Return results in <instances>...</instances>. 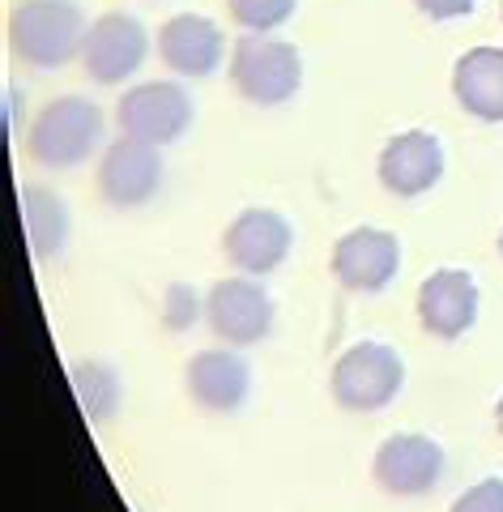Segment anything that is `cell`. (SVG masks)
<instances>
[{
	"instance_id": "cell-1",
	"label": "cell",
	"mask_w": 503,
	"mask_h": 512,
	"mask_svg": "<svg viewBox=\"0 0 503 512\" xmlns=\"http://www.w3.org/2000/svg\"><path fill=\"white\" fill-rule=\"evenodd\" d=\"M86 30L73 0H26L9 18V43L35 69H60L86 47Z\"/></svg>"
},
{
	"instance_id": "cell-2",
	"label": "cell",
	"mask_w": 503,
	"mask_h": 512,
	"mask_svg": "<svg viewBox=\"0 0 503 512\" xmlns=\"http://www.w3.org/2000/svg\"><path fill=\"white\" fill-rule=\"evenodd\" d=\"M103 141V111L90 99H56L47 103L30 124V154L43 167H77L99 150Z\"/></svg>"
},
{
	"instance_id": "cell-3",
	"label": "cell",
	"mask_w": 503,
	"mask_h": 512,
	"mask_svg": "<svg viewBox=\"0 0 503 512\" xmlns=\"http://www.w3.org/2000/svg\"><path fill=\"white\" fill-rule=\"evenodd\" d=\"M231 82L239 86V94L248 103H256V107H278L286 99H295V90L303 82V60L295 52V43L248 35V39L235 43Z\"/></svg>"
},
{
	"instance_id": "cell-4",
	"label": "cell",
	"mask_w": 503,
	"mask_h": 512,
	"mask_svg": "<svg viewBox=\"0 0 503 512\" xmlns=\"http://www.w3.org/2000/svg\"><path fill=\"white\" fill-rule=\"evenodd\" d=\"M405 363L393 346L359 342L333 363V397L346 410H380L401 393Z\"/></svg>"
},
{
	"instance_id": "cell-5",
	"label": "cell",
	"mask_w": 503,
	"mask_h": 512,
	"mask_svg": "<svg viewBox=\"0 0 503 512\" xmlns=\"http://www.w3.org/2000/svg\"><path fill=\"white\" fill-rule=\"evenodd\" d=\"M116 124L124 137L150 141V146H167L180 141L192 124V99L180 82H145L133 86L116 107Z\"/></svg>"
},
{
	"instance_id": "cell-6",
	"label": "cell",
	"mask_w": 503,
	"mask_h": 512,
	"mask_svg": "<svg viewBox=\"0 0 503 512\" xmlns=\"http://www.w3.org/2000/svg\"><path fill=\"white\" fill-rule=\"evenodd\" d=\"M205 320L226 346H252L273 329V299L261 282L226 278L209 291Z\"/></svg>"
},
{
	"instance_id": "cell-7",
	"label": "cell",
	"mask_w": 503,
	"mask_h": 512,
	"mask_svg": "<svg viewBox=\"0 0 503 512\" xmlns=\"http://www.w3.org/2000/svg\"><path fill=\"white\" fill-rule=\"evenodd\" d=\"M99 188L116 210H137L162 188V154L150 141L124 137L111 141L99 163Z\"/></svg>"
},
{
	"instance_id": "cell-8",
	"label": "cell",
	"mask_w": 503,
	"mask_h": 512,
	"mask_svg": "<svg viewBox=\"0 0 503 512\" xmlns=\"http://www.w3.org/2000/svg\"><path fill=\"white\" fill-rule=\"evenodd\" d=\"M145 52H150V35L137 18L128 13H103L99 22H90L86 30V47H81V60H86V73L103 86L124 82L128 73L141 69Z\"/></svg>"
},
{
	"instance_id": "cell-9",
	"label": "cell",
	"mask_w": 503,
	"mask_h": 512,
	"mask_svg": "<svg viewBox=\"0 0 503 512\" xmlns=\"http://www.w3.org/2000/svg\"><path fill=\"white\" fill-rule=\"evenodd\" d=\"M295 244V231L278 210H243L222 235V252L226 261L243 274H273Z\"/></svg>"
},
{
	"instance_id": "cell-10",
	"label": "cell",
	"mask_w": 503,
	"mask_h": 512,
	"mask_svg": "<svg viewBox=\"0 0 503 512\" xmlns=\"http://www.w3.org/2000/svg\"><path fill=\"white\" fill-rule=\"evenodd\" d=\"M397 265H401L397 235L380 227H354L333 248V274L350 291H384L397 278Z\"/></svg>"
},
{
	"instance_id": "cell-11",
	"label": "cell",
	"mask_w": 503,
	"mask_h": 512,
	"mask_svg": "<svg viewBox=\"0 0 503 512\" xmlns=\"http://www.w3.org/2000/svg\"><path fill=\"white\" fill-rule=\"evenodd\" d=\"M444 474V448L431 436H388L376 453V483L388 495H427Z\"/></svg>"
},
{
	"instance_id": "cell-12",
	"label": "cell",
	"mask_w": 503,
	"mask_h": 512,
	"mask_svg": "<svg viewBox=\"0 0 503 512\" xmlns=\"http://www.w3.org/2000/svg\"><path fill=\"white\" fill-rule=\"evenodd\" d=\"M418 320L435 338H461L478 320V286L465 269H435L418 286Z\"/></svg>"
},
{
	"instance_id": "cell-13",
	"label": "cell",
	"mask_w": 503,
	"mask_h": 512,
	"mask_svg": "<svg viewBox=\"0 0 503 512\" xmlns=\"http://www.w3.org/2000/svg\"><path fill=\"white\" fill-rule=\"evenodd\" d=\"M444 175V150L431 133H401L380 154V184L393 197H423L427 188L440 184Z\"/></svg>"
},
{
	"instance_id": "cell-14",
	"label": "cell",
	"mask_w": 503,
	"mask_h": 512,
	"mask_svg": "<svg viewBox=\"0 0 503 512\" xmlns=\"http://www.w3.org/2000/svg\"><path fill=\"white\" fill-rule=\"evenodd\" d=\"M158 52L171 73L209 77V73H218V64L226 56V39L218 22L201 18V13H180V18H171L158 30Z\"/></svg>"
},
{
	"instance_id": "cell-15",
	"label": "cell",
	"mask_w": 503,
	"mask_h": 512,
	"mask_svg": "<svg viewBox=\"0 0 503 512\" xmlns=\"http://www.w3.org/2000/svg\"><path fill=\"white\" fill-rule=\"evenodd\" d=\"M248 389H252V367L235 350H201V355L188 359V393L197 406L214 414H231L243 406Z\"/></svg>"
},
{
	"instance_id": "cell-16",
	"label": "cell",
	"mask_w": 503,
	"mask_h": 512,
	"mask_svg": "<svg viewBox=\"0 0 503 512\" xmlns=\"http://www.w3.org/2000/svg\"><path fill=\"white\" fill-rule=\"evenodd\" d=\"M452 90L478 120H503V47H474L452 69Z\"/></svg>"
},
{
	"instance_id": "cell-17",
	"label": "cell",
	"mask_w": 503,
	"mask_h": 512,
	"mask_svg": "<svg viewBox=\"0 0 503 512\" xmlns=\"http://www.w3.org/2000/svg\"><path fill=\"white\" fill-rule=\"evenodd\" d=\"M18 201H22V227L35 256H60L64 244H69V210H64V201L39 184H26L18 192Z\"/></svg>"
},
{
	"instance_id": "cell-18",
	"label": "cell",
	"mask_w": 503,
	"mask_h": 512,
	"mask_svg": "<svg viewBox=\"0 0 503 512\" xmlns=\"http://www.w3.org/2000/svg\"><path fill=\"white\" fill-rule=\"evenodd\" d=\"M69 380H73V393H77V402H81V410H86L90 423H103V419L116 414L120 380H116V372H111L107 363H77L69 372Z\"/></svg>"
},
{
	"instance_id": "cell-19",
	"label": "cell",
	"mask_w": 503,
	"mask_h": 512,
	"mask_svg": "<svg viewBox=\"0 0 503 512\" xmlns=\"http://www.w3.org/2000/svg\"><path fill=\"white\" fill-rule=\"evenodd\" d=\"M295 5L299 0H226L231 18L243 30H252V35H265V30H278L282 22H290Z\"/></svg>"
},
{
	"instance_id": "cell-20",
	"label": "cell",
	"mask_w": 503,
	"mask_h": 512,
	"mask_svg": "<svg viewBox=\"0 0 503 512\" xmlns=\"http://www.w3.org/2000/svg\"><path fill=\"white\" fill-rule=\"evenodd\" d=\"M201 299H197V291L192 286H184V282H175V286H167V295H162V320H167V329H192L201 320Z\"/></svg>"
},
{
	"instance_id": "cell-21",
	"label": "cell",
	"mask_w": 503,
	"mask_h": 512,
	"mask_svg": "<svg viewBox=\"0 0 503 512\" xmlns=\"http://www.w3.org/2000/svg\"><path fill=\"white\" fill-rule=\"evenodd\" d=\"M448 512H503V478H486V483L469 487Z\"/></svg>"
},
{
	"instance_id": "cell-22",
	"label": "cell",
	"mask_w": 503,
	"mask_h": 512,
	"mask_svg": "<svg viewBox=\"0 0 503 512\" xmlns=\"http://www.w3.org/2000/svg\"><path fill=\"white\" fill-rule=\"evenodd\" d=\"M414 5L423 9L427 18H465L478 0H414Z\"/></svg>"
},
{
	"instance_id": "cell-23",
	"label": "cell",
	"mask_w": 503,
	"mask_h": 512,
	"mask_svg": "<svg viewBox=\"0 0 503 512\" xmlns=\"http://www.w3.org/2000/svg\"><path fill=\"white\" fill-rule=\"evenodd\" d=\"M495 414H499V431H503V397H499V410Z\"/></svg>"
},
{
	"instance_id": "cell-24",
	"label": "cell",
	"mask_w": 503,
	"mask_h": 512,
	"mask_svg": "<svg viewBox=\"0 0 503 512\" xmlns=\"http://www.w3.org/2000/svg\"><path fill=\"white\" fill-rule=\"evenodd\" d=\"M499 252H503V235H499Z\"/></svg>"
}]
</instances>
